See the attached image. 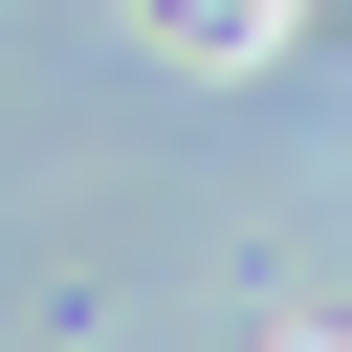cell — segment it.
Masks as SVG:
<instances>
[{"mask_svg": "<svg viewBox=\"0 0 352 352\" xmlns=\"http://www.w3.org/2000/svg\"><path fill=\"white\" fill-rule=\"evenodd\" d=\"M286 352H352V330H286Z\"/></svg>", "mask_w": 352, "mask_h": 352, "instance_id": "1", "label": "cell"}]
</instances>
